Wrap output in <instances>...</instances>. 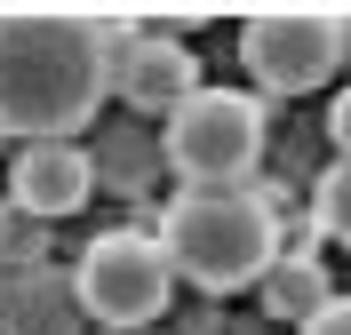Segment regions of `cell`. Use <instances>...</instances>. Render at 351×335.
<instances>
[{"mask_svg":"<svg viewBox=\"0 0 351 335\" xmlns=\"http://www.w3.org/2000/svg\"><path fill=\"white\" fill-rule=\"evenodd\" d=\"M104 335H152V327H104Z\"/></svg>","mask_w":351,"mask_h":335,"instance_id":"cell-14","label":"cell"},{"mask_svg":"<svg viewBox=\"0 0 351 335\" xmlns=\"http://www.w3.org/2000/svg\"><path fill=\"white\" fill-rule=\"evenodd\" d=\"M160 247L199 295H247L280 264V208L256 184H184L160 208Z\"/></svg>","mask_w":351,"mask_h":335,"instance_id":"cell-2","label":"cell"},{"mask_svg":"<svg viewBox=\"0 0 351 335\" xmlns=\"http://www.w3.org/2000/svg\"><path fill=\"white\" fill-rule=\"evenodd\" d=\"M263 312L271 319H287V327H311V319L335 303V280H328V264L319 256H280V264L263 271Z\"/></svg>","mask_w":351,"mask_h":335,"instance_id":"cell-8","label":"cell"},{"mask_svg":"<svg viewBox=\"0 0 351 335\" xmlns=\"http://www.w3.org/2000/svg\"><path fill=\"white\" fill-rule=\"evenodd\" d=\"M88 192H96V160L80 144H16V160H8V200L24 216L56 223L72 208H88Z\"/></svg>","mask_w":351,"mask_h":335,"instance_id":"cell-7","label":"cell"},{"mask_svg":"<svg viewBox=\"0 0 351 335\" xmlns=\"http://www.w3.org/2000/svg\"><path fill=\"white\" fill-rule=\"evenodd\" d=\"M295 335H351V295H335L328 312L311 319V327H295Z\"/></svg>","mask_w":351,"mask_h":335,"instance_id":"cell-12","label":"cell"},{"mask_svg":"<svg viewBox=\"0 0 351 335\" xmlns=\"http://www.w3.org/2000/svg\"><path fill=\"white\" fill-rule=\"evenodd\" d=\"M168 168L184 184H256L263 168V96L199 88L168 112Z\"/></svg>","mask_w":351,"mask_h":335,"instance_id":"cell-4","label":"cell"},{"mask_svg":"<svg viewBox=\"0 0 351 335\" xmlns=\"http://www.w3.org/2000/svg\"><path fill=\"white\" fill-rule=\"evenodd\" d=\"M199 88H208V80H199V56L176 40V32H136V40L112 56V96L136 104V112H160V120H168V112L192 104Z\"/></svg>","mask_w":351,"mask_h":335,"instance_id":"cell-6","label":"cell"},{"mask_svg":"<svg viewBox=\"0 0 351 335\" xmlns=\"http://www.w3.org/2000/svg\"><path fill=\"white\" fill-rule=\"evenodd\" d=\"M104 96H112V56L96 16H72V8L0 16V136L72 144Z\"/></svg>","mask_w":351,"mask_h":335,"instance_id":"cell-1","label":"cell"},{"mask_svg":"<svg viewBox=\"0 0 351 335\" xmlns=\"http://www.w3.org/2000/svg\"><path fill=\"white\" fill-rule=\"evenodd\" d=\"M328 144H335V160H351V88H335V104H328Z\"/></svg>","mask_w":351,"mask_h":335,"instance_id":"cell-11","label":"cell"},{"mask_svg":"<svg viewBox=\"0 0 351 335\" xmlns=\"http://www.w3.org/2000/svg\"><path fill=\"white\" fill-rule=\"evenodd\" d=\"M8 256H40V216H24L16 200L0 208V271H8Z\"/></svg>","mask_w":351,"mask_h":335,"instance_id":"cell-10","label":"cell"},{"mask_svg":"<svg viewBox=\"0 0 351 335\" xmlns=\"http://www.w3.org/2000/svg\"><path fill=\"white\" fill-rule=\"evenodd\" d=\"M168 295H176V264L160 232H96L80 247V271H72V303H80L96 327H160L168 319Z\"/></svg>","mask_w":351,"mask_h":335,"instance_id":"cell-3","label":"cell"},{"mask_svg":"<svg viewBox=\"0 0 351 335\" xmlns=\"http://www.w3.org/2000/svg\"><path fill=\"white\" fill-rule=\"evenodd\" d=\"M311 216H319L328 240L351 247V160H328V168H319V184H311Z\"/></svg>","mask_w":351,"mask_h":335,"instance_id":"cell-9","label":"cell"},{"mask_svg":"<svg viewBox=\"0 0 351 335\" xmlns=\"http://www.w3.org/2000/svg\"><path fill=\"white\" fill-rule=\"evenodd\" d=\"M240 64L263 96H311L343 72V16L335 8H263L240 24Z\"/></svg>","mask_w":351,"mask_h":335,"instance_id":"cell-5","label":"cell"},{"mask_svg":"<svg viewBox=\"0 0 351 335\" xmlns=\"http://www.w3.org/2000/svg\"><path fill=\"white\" fill-rule=\"evenodd\" d=\"M343 72H351V16H343Z\"/></svg>","mask_w":351,"mask_h":335,"instance_id":"cell-13","label":"cell"}]
</instances>
